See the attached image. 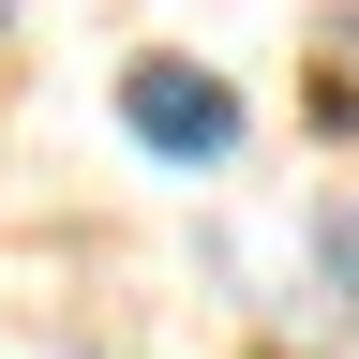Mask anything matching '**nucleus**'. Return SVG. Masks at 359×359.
I'll return each instance as SVG.
<instances>
[{
	"instance_id": "1",
	"label": "nucleus",
	"mask_w": 359,
	"mask_h": 359,
	"mask_svg": "<svg viewBox=\"0 0 359 359\" xmlns=\"http://www.w3.org/2000/svg\"><path fill=\"white\" fill-rule=\"evenodd\" d=\"M120 120H135L150 165H224V150H240V90L195 75V60H135L120 75Z\"/></svg>"
}]
</instances>
